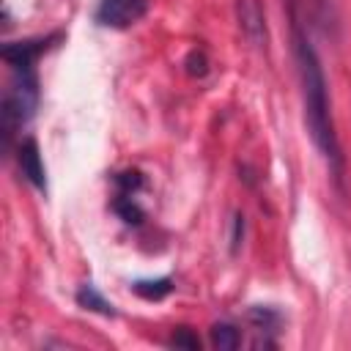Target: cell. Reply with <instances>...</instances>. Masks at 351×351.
Masks as SVG:
<instances>
[{"instance_id": "1", "label": "cell", "mask_w": 351, "mask_h": 351, "mask_svg": "<svg viewBox=\"0 0 351 351\" xmlns=\"http://www.w3.org/2000/svg\"><path fill=\"white\" fill-rule=\"evenodd\" d=\"M291 41H293V58H296V71H299L307 134H310L313 145L318 148V154L324 156V162L329 165L332 178L340 184L346 162H343V151H340V140H337V129H335V118H332V101H329L324 66H321V58H318L293 5H291Z\"/></svg>"}, {"instance_id": "2", "label": "cell", "mask_w": 351, "mask_h": 351, "mask_svg": "<svg viewBox=\"0 0 351 351\" xmlns=\"http://www.w3.org/2000/svg\"><path fill=\"white\" fill-rule=\"evenodd\" d=\"M14 80L11 88L3 96V134H5V148L11 145V137L33 118L36 104H38V80L33 66L11 69Z\"/></svg>"}, {"instance_id": "3", "label": "cell", "mask_w": 351, "mask_h": 351, "mask_svg": "<svg viewBox=\"0 0 351 351\" xmlns=\"http://www.w3.org/2000/svg\"><path fill=\"white\" fill-rule=\"evenodd\" d=\"M143 189V176L137 170H126L115 176V200L112 211L126 222V225H140L143 222V208H140V195Z\"/></svg>"}, {"instance_id": "4", "label": "cell", "mask_w": 351, "mask_h": 351, "mask_svg": "<svg viewBox=\"0 0 351 351\" xmlns=\"http://www.w3.org/2000/svg\"><path fill=\"white\" fill-rule=\"evenodd\" d=\"M148 11V0H99L96 3V22L101 27L123 30L140 22Z\"/></svg>"}, {"instance_id": "5", "label": "cell", "mask_w": 351, "mask_h": 351, "mask_svg": "<svg viewBox=\"0 0 351 351\" xmlns=\"http://www.w3.org/2000/svg\"><path fill=\"white\" fill-rule=\"evenodd\" d=\"M236 19L241 27V36L252 47L266 49L269 33H266V14H263L261 0H236Z\"/></svg>"}, {"instance_id": "6", "label": "cell", "mask_w": 351, "mask_h": 351, "mask_svg": "<svg viewBox=\"0 0 351 351\" xmlns=\"http://www.w3.org/2000/svg\"><path fill=\"white\" fill-rule=\"evenodd\" d=\"M16 162H19L22 176H25L38 192H47V167H44V159H41L38 143H36L33 137H25V140L16 145Z\"/></svg>"}, {"instance_id": "7", "label": "cell", "mask_w": 351, "mask_h": 351, "mask_svg": "<svg viewBox=\"0 0 351 351\" xmlns=\"http://www.w3.org/2000/svg\"><path fill=\"white\" fill-rule=\"evenodd\" d=\"M77 304H80V307H85V310H90V313L107 315V318H112V315H115L112 302H107V299L101 296V291H99L93 282H82V285L77 288Z\"/></svg>"}, {"instance_id": "8", "label": "cell", "mask_w": 351, "mask_h": 351, "mask_svg": "<svg viewBox=\"0 0 351 351\" xmlns=\"http://www.w3.org/2000/svg\"><path fill=\"white\" fill-rule=\"evenodd\" d=\"M132 288L145 302H159L173 291V282H170V277H156V280H137Z\"/></svg>"}, {"instance_id": "9", "label": "cell", "mask_w": 351, "mask_h": 351, "mask_svg": "<svg viewBox=\"0 0 351 351\" xmlns=\"http://www.w3.org/2000/svg\"><path fill=\"white\" fill-rule=\"evenodd\" d=\"M211 343H214L217 348H239L241 335H239V329L230 326V324H214V326H211Z\"/></svg>"}, {"instance_id": "10", "label": "cell", "mask_w": 351, "mask_h": 351, "mask_svg": "<svg viewBox=\"0 0 351 351\" xmlns=\"http://www.w3.org/2000/svg\"><path fill=\"white\" fill-rule=\"evenodd\" d=\"M173 346H186V348H197L200 346V340L195 337V335H189V329L186 326H181L176 335H173Z\"/></svg>"}, {"instance_id": "11", "label": "cell", "mask_w": 351, "mask_h": 351, "mask_svg": "<svg viewBox=\"0 0 351 351\" xmlns=\"http://www.w3.org/2000/svg\"><path fill=\"white\" fill-rule=\"evenodd\" d=\"M315 3H318V5H321V8H324V5H326V0H315Z\"/></svg>"}]
</instances>
